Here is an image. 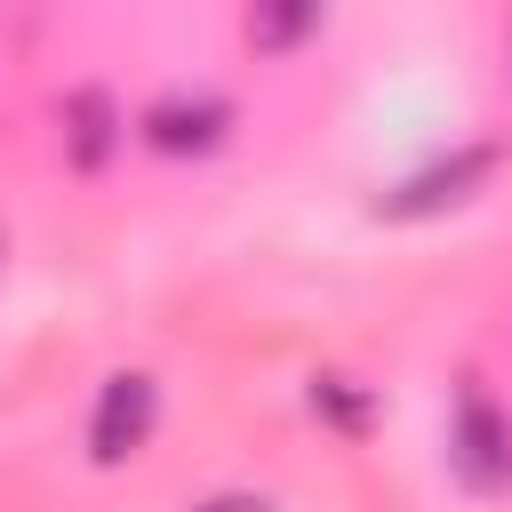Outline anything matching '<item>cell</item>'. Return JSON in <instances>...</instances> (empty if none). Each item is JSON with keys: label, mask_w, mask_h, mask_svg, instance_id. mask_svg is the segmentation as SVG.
<instances>
[{"label": "cell", "mask_w": 512, "mask_h": 512, "mask_svg": "<svg viewBox=\"0 0 512 512\" xmlns=\"http://www.w3.org/2000/svg\"><path fill=\"white\" fill-rule=\"evenodd\" d=\"M448 464L464 472V488H512V416L472 384L456 392L448 416Z\"/></svg>", "instance_id": "cell-1"}, {"label": "cell", "mask_w": 512, "mask_h": 512, "mask_svg": "<svg viewBox=\"0 0 512 512\" xmlns=\"http://www.w3.org/2000/svg\"><path fill=\"white\" fill-rule=\"evenodd\" d=\"M152 424H160V384L136 376V368H120V376H104V392H96L88 456H96V464H128V456L152 440Z\"/></svg>", "instance_id": "cell-2"}, {"label": "cell", "mask_w": 512, "mask_h": 512, "mask_svg": "<svg viewBox=\"0 0 512 512\" xmlns=\"http://www.w3.org/2000/svg\"><path fill=\"white\" fill-rule=\"evenodd\" d=\"M488 176H496V144H464V152H448V160L416 168L408 184H392V192L376 200V216H440V208L472 200Z\"/></svg>", "instance_id": "cell-3"}, {"label": "cell", "mask_w": 512, "mask_h": 512, "mask_svg": "<svg viewBox=\"0 0 512 512\" xmlns=\"http://www.w3.org/2000/svg\"><path fill=\"white\" fill-rule=\"evenodd\" d=\"M224 128H232V104H216V96H160L152 112H144V144L152 152H216L224 144Z\"/></svg>", "instance_id": "cell-4"}, {"label": "cell", "mask_w": 512, "mask_h": 512, "mask_svg": "<svg viewBox=\"0 0 512 512\" xmlns=\"http://www.w3.org/2000/svg\"><path fill=\"white\" fill-rule=\"evenodd\" d=\"M64 144H72V160H80V168H104V160H112V144H120V112H112V96H104V88L64 96Z\"/></svg>", "instance_id": "cell-5"}, {"label": "cell", "mask_w": 512, "mask_h": 512, "mask_svg": "<svg viewBox=\"0 0 512 512\" xmlns=\"http://www.w3.org/2000/svg\"><path fill=\"white\" fill-rule=\"evenodd\" d=\"M320 16H328V0H256L248 48H256V56H288V48H304V40L320 32Z\"/></svg>", "instance_id": "cell-6"}, {"label": "cell", "mask_w": 512, "mask_h": 512, "mask_svg": "<svg viewBox=\"0 0 512 512\" xmlns=\"http://www.w3.org/2000/svg\"><path fill=\"white\" fill-rule=\"evenodd\" d=\"M192 512H264V496H208V504H192Z\"/></svg>", "instance_id": "cell-7"}]
</instances>
